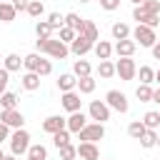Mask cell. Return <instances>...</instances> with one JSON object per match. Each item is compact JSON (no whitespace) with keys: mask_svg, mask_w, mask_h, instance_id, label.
I'll return each instance as SVG.
<instances>
[{"mask_svg":"<svg viewBox=\"0 0 160 160\" xmlns=\"http://www.w3.org/2000/svg\"><path fill=\"white\" fill-rule=\"evenodd\" d=\"M115 75H120V80H132L138 75V65L132 58H120L115 62Z\"/></svg>","mask_w":160,"mask_h":160,"instance_id":"cell-6","label":"cell"},{"mask_svg":"<svg viewBox=\"0 0 160 160\" xmlns=\"http://www.w3.org/2000/svg\"><path fill=\"white\" fill-rule=\"evenodd\" d=\"M150 50H152V58H155V60H160V42H155Z\"/></svg>","mask_w":160,"mask_h":160,"instance_id":"cell-47","label":"cell"},{"mask_svg":"<svg viewBox=\"0 0 160 160\" xmlns=\"http://www.w3.org/2000/svg\"><path fill=\"white\" fill-rule=\"evenodd\" d=\"M28 2H30V0H12L15 12H18V10H20V12H22V10H28Z\"/></svg>","mask_w":160,"mask_h":160,"instance_id":"cell-45","label":"cell"},{"mask_svg":"<svg viewBox=\"0 0 160 160\" xmlns=\"http://www.w3.org/2000/svg\"><path fill=\"white\" fill-rule=\"evenodd\" d=\"M58 150H60V158H62V160H75V158H78V148L70 145V142L62 145V148H58Z\"/></svg>","mask_w":160,"mask_h":160,"instance_id":"cell-37","label":"cell"},{"mask_svg":"<svg viewBox=\"0 0 160 160\" xmlns=\"http://www.w3.org/2000/svg\"><path fill=\"white\" fill-rule=\"evenodd\" d=\"M35 72H38L40 78L50 75V72H52V62H50V60H42V58H40V65H38V70H35Z\"/></svg>","mask_w":160,"mask_h":160,"instance_id":"cell-41","label":"cell"},{"mask_svg":"<svg viewBox=\"0 0 160 160\" xmlns=\"http://www.w3.org/2000/svg\"><path fill=\"white\" fill-rule=\"evenodd\" d=\"M95 85H98V82L92 80V75H88V78H80V80H78V90H80L82 95H90V92L95 90Z\"/></svg>","mask_w":160,"mask_h":160,"instance_id":"cell-30","label":"cell"},{"mask_svg":"<svg viewBox=\"0 0 160 160\" xmlns=\"http://www.w3.org/2000/svg\"><path fill=\"white\" fill-rule=\"evenodd\" d=\"M155 80H158V82H160V70H155Z\"/></svg>","mask_w":160,"mask_h":160,"instance_id":"cell-50","label":"cell"},{"mask_svg":"<svg viewBox=\"0 0 160 160\" xmlns=\"http://www.w3.org/2000/svg\"><path fill=\"white\" fill-rule=\"evenodd\" d=\"M98 75H100L102 80L112 78V75H115V62H110V60H100V65H98Z\"/></svg>","mask_w":160,"mask_h":160,"instance_id":"cell-25","label":"cell"},{"mask_svg":"<svg viewBox=\"0 0 160 160\" xmlns=\"http://www.w3.org/2000/svg\"><path fill=\"white\" fill-rule=\"evenodd\" d=\"M0 2H2V0H0Z\"/></svg>","mask_w":160,"mask_h":160,"instance_id":"cell-57","label":"cell"},{"mask_svg":"<svg viewBox=\"0 0 160 160\" xmlns=\"http://www.w3.org/2000/svg\"><path fill=\"white\" fill-rule=\"evenodd\" d=\"M140 122L145 125V130H158V125H160V112H158V110H150V112L142 115Z\"/></svg>","mask_w":160,"mask_h":160,"instance_id":"cell-21","label":"cell"},{"mask_svg":"<svg viewBox=\"0 0 160 160\" xmlns=\"http://www.w3.org/2000/svg\"><path fill=\"white\" fill-rule=\"evenodd\" d=\"M80 2H90V0H80Z\"/></svg>","mask_w":160,"mask_h":160,"instance_id":"cell-54","label":"cell"},{"mask_svg":"<svg viewBox=\"0 0 160 160\" xmlns=\"http://www.w3.org/2000/svg\"><path fill=\"white\" fill-rule=\"evenodd\" d=\"M60 105H62L68 112H78V110H80V105H82V100H80V92H75V90H70V92H62V98H60Z\"/></svg>","mask_w":160,"mask_h":160,"instance_id":"cell-11","label":"cell"},{"mask_svg":"<svg viewBox=\"0 0 160 160\" xmlns=\"http://www.w3.org/2000/svg\"><path fill=\"white\" fill-rule=\"evenodd\" d=\"M48 25H50L52 30H60V28L65 25V20H62L60 12H50V15H48Z\"/></svg>","mask_w":160,"mask_h":160,"instance_id":"cell-39","label":"cell"},{"mask_svg":"<svg viewBox=\"0 0 160 160\" xmlns=\"http://www.w3.org/2000/svg\"><path fill=\"white\" fill-rule=\"evenodd\" d=\"M28 160H30V158H28Z\"/></svg>","mask_w":160,"mask_h":160,"instance_id":"cell-56","label":"cell"},{"mask_svg":"<svg viewBox=\"0 0 160 160\" xmlns=\"http://www.w3.org/2000/svg\"><path fill=\"white\" fill-rule=\"evenodd\" d=\"M25 12H28L30 18H40V15L45 12V5H42L40 0H30V2H28V10H25Z\"/></svg>","mask_w":160,"mask_h":160,"instance_id":"cell-34","label":"cell"},{"mask_svg":"<svg viewBox=\"0 0 160 160\" xmlns=\"http://www.w3.org/2000/svg\"><path fill=\"white\" fill-rule=\"evenodd\" d=\"M155 142H158V132L155 130H145L142 138H140V145L142 148H155Z\"/></svg>","mask_w":160,"mask_h":160,"instance_id":"cell-36","label":"cell"},{"mask_svg":"<svg viewBox=\"0 0 160 160\" xmlns=\"http://www.w3.org/2000/svg\"><path fill=\"white\" fill-rule=\"evenodd\" d=\"M92 50H95L98 60H110V55H112V45H110L108 40H98V42L92 45Z\"/></svg>","mask_w":160,"mask_h":160,"instance_id":"cell-19","label":"cell"},{"mask_svg":"<svg viewBox=\"0 0 160 160\" xmlns=\"http://www.w3.org/2000/svg\"><path fill=\"white\" fill-rule=\"evenodd\" d=\"M112 38H115V40H128V38H130V28H128L125 22H115V25H112Z\"/></svg>","mask_w":160,"mask_h":160,"instance_id":"cell-32","label":"cell"},{"mask_svg":"<svg viewBox=\"0 0 160 160\" xmlns=\"http://www.w3.org/2000/svg\"><path fill=\"white\" fill-rule=\"evenodd\" d=\"M42 130L50 132V135L65 130V118H62V115H50V118H45V120H42Z\"/></svg>","mask_w":160,"mask_h":160,"instance_id":"cell-12","label":"cell"},{"mask_svg":"<svg viewBox=\"0 0 160 160\" xmlns=\"http://www.w3.org/2000/svg\"><path fill=\"white\" fill-rule=\"evenodd\" d=\"M28 148H30V132L28 130H12L10 132V152L15 155V158H20V155H28Z\"/></svg>","mask_w":160,"mask_h":160,"instance_id":"cell-2","label":"cell"},{"mask_svg":"<svg viewBox=\"0 0 160 160\" xmlns=\"http://www.w3.org/2000/svg\"><path fill=\"white\" fill-rule=\"evenodd\" d=\"M85 125H88V118H85V112H82V110L70 112V118H65V130H68V132H75V135H78Z\"/></svg>","mask_w":160,"mask_h":160,"instance_id":"cell-9","label":"cell"},{"mask_svg":"<svg viewBox=\"0 0 160 160\" xmlns=\"http://www.w3.org/2000/svg\"><path fill=\"white\" fill-rule=\"evenodd\" d=\"M102 10H118L120 8V0H100Z\"/></svg>","mask_w":160,"mask_h":160,"instance_id":"cell-44","label":"cell"},{"mask_svg":"<svg viewBox=\"0 0 160 160\" xmlns=\"http://www.w3.org/2000/svg\"><path fill=\"white\" fill-rule=\"evenodd\" d=\"M78 138H80V142H98V140L105 138V125L102 122H88L78 132Z\"/></svg>","mask_w":160,"mask_h":160,"instance_id":"cell-4","label":"cell"},{"mask_svg":"<svg viewBox=\"0 0 160 160\" xmlns=\"http://www.w3.org/2000/svg\"><path fill=\"white\" fill-rule=\"evenodd\" d=\"M88 115H90V120L105 125V120H110V108L105 105V100H92L88 108Z\"/></svg>","mask_w":160,"mask_h":160,"instance_id":"cell-7","label":"cell"},{"mask_svg":"<svg viewBox=\"0 0 160 160\" xmlns=\"http://www.w3.org/2000/svg\"><path fill=\"white\" fill-rule=\"evenodd\" d=\"M130 2H135V5H142V0H130Z\"/></svg>","mask_w":160,"mask_h":160,"instance_id":"cell-51","label":"cell"},{"mask_svg":"<svg viewBox=\"0 0 160 160\" xmlns=\"http://www.w3.org/2000/svg\"><path fill=\"white\" fill-rule=\"evenodd\" d=\"M135 98H138L140 102H150V100H152V88H150V85H138Z\"/></svg>","mask_w":160,"mask_h":160,"instance_id":"cell-35","label":"cell"},{"mask_svg":"<svg viewBox=\"0 0 160 160\" xmlns=\"http://www.w3.org/2000/svg\"><path fill=\"white\" fill-rule=\"evenodd\" d=\"M15 8H12V2H0V20L2 22H12L15 20Z\"/></svg>","mask_w":160,"mask_h":160,"instance_id":"cell-28","label":"cell"},{"mask_svg":"<svg viewBox=\"0 0 160 160\" xmlns=\"http://www.w3.org/2000/svg\"><path fill=\"white\" fill-rule=\"evenodd\" d=\"M8 72H15V70H20L22 68V58L20 55H15V52H10V55H5V65H2Z\"/></svg>","mask_w":160,"mask_h":160,"instance_id":"cell-23","label":"cell"},{"mask_svg":"<svg viewBox=\"0 0 160 160\" xmlns=\"http://www.w3.org/2000/svg\"><path fill=\"white\" fill-rule=\"evenodd\" d=\"M155 145H158V148H160V135H158V142H155Z\"/></svg>","mask_w":160,"mask_h":160,"instance_id":"cell-52","label":"cell"},{"mask_svg":"<svg viewBox=\"0 0 160 160\" xmlns=\"http://www.w3.org/2000/svg\"><path fill=\"white\" fill-rule=\"evenodd\" d=\"M132 20H138V25H148V28H158V22H160V15H150V12H145L140 5H135V10H132Z\"/></svg>","mask_w":160,"mask_h":160,"instance_id":"cell-10","label":"cell"},{"mask_svg":"<svg viewBox=\"0 0 160 160\" xmlns=\"http://www.w3.org/2000/svg\"><path fill=\"white\" fill-rule=\"evenodd\" d=\"M35 48H38L40 52L55 58V60H62V58L70 55V48H68L65 42H60V40H52V38H48V40H35Z\"/></svg>","mask_w":160,"mask_h":160,"instance_id":"cell-1","label":"cell"},{"mask_svg":"<svg viewBox=\"0 0 160 160\" xmlns=\"http://www.w3.org/2000/svg\"><path fill=\"white\" fill-rule=\"evenodd\" d=\"M0 122L8 125L10 130H20V128L25 125V118H22V112L15 108V110H2V112H0Z\"/></svg>","mask_w":160,"mask_h":160,"instance_id":"cell-8","label":"cell"},{"mask_svg":"<svg viewBox=\"0 0 160 160\" xmlns=\"http://www.w3.org/2000/svg\"><path fill=\"white\" fill-rule=\"evenodd\" d=\"M105 105L110 110H118V112H128V108H130L125 92H120V90H108L105 92Z\"/></svg>","mask_w":160,"mask_h":160,"instance_id":"cell-5","label":"cell"},{"mask_svg":"<svg viewBox=\"0 0 160 160\" xmlns=\"http://www.w3.org/2000/svg\"><path fill=\"white\" fill-rule=\"evenodd\" d=\"M2 2H8V0H2Z\"/></svg>","mask_w":160,"mask_h":160,"instance_id":"cell-55","label":"cell"},{"mask_svg":"<svg viewBox=\"0 0 160 160\" xmlns=\"http://www.w3.org/2000/svg\"><path fill=\"white\" fill-rule=\"evenodd\" d=\"M78 155L82 160H100V150L95 142H80L78 145Z\"/></svg>","mask_w":160,"mask_h":160,"instance_id":"cell-14","label":"cell"},{"mask_svg":"<svg viewBox=\"0 0 160 160\" xmlns=\"http://www.w3.org/2000/svg\"><path fill=\"white\" fill-rule=\"evenodd\" d=\"M5 140H10V128L0 122V142H5Z\"/></svg>","mask_w":160,"mask_h":160,"instance_id":"cell-46","label":"cell"},{"mask_svg":"<svg viewBox=\"0 0 160 160\" xmlns=\"http://www.w3.org/2000/svg\"><path fill=\"white\" fill-rule=\"evenodd\" d=\"M62 20H65V28H70L75 35H80V32H82V25H85V20H82L78 12H68V15H62Z\"/></svg>","mask_w":160,"mask_h":160,"instance_id":"cell-16","label":"cell"},{"mask_svg":"<svg viewBox=\"0 0 160 160\" xmlns=\"http://www.w3.org/2000/svg\"><path fill=\"white\" fill-rule=\"evenodd\" d=\"M138 75H140V85H152V82H155V70H152L150 65H142V68L138 70Z\"/></svg>","mask_w":160,"mask_h":160,"instance_id":"cell-26","label":"cell"},{"mask_svg":"<svg viewBox=\"0 0 160 160\" xmlns=\"http://www.w3.org/2000/svg\"><path fill=\"white\" fill-rule=\"evenodd\" d=\"M90 50H92V42H90V40H85L82 35H75V40L70 42V52H72V55H78V58H82V55H85V52H90Z\"/></svg>","mask_w":160,"mask_h":160,"instance_id":"cell-13","label":"cell"},{"mask_svg":"<svg viewBox=\"0 0 160 160\" xmlns=\"http://www.w3.org/2000/svg\"><path fill=\"white\" fill-rule=\"evenodd\" d=\"M28 158L30 160H48V150H45V145H30L28 148Z\"/></svg>","mask_w":160,"mask_h":160,"instance_id":"cell-27","label":"cell"},{"mask_svg":"<svg viewBox=\"0 0 160 160\" xmlns=\"http://www.w3.org/2000/svg\"><path fill=\"white\" fill-rule=\"evenodd\" d=\"M72 40H75V32L62 25V28H60V42H72Z\"/></svg>","mask_w":160,"mask_h":160,"instance_id":"cell-42","label":"cell"},{"mask_svg":"<svg viewBox=\"0 0 160 160\" xmlns=\"http://www.w3.org/2000/svg\"><path fill=\"white\" fill-rule=\"evenodd\" d=\"M90 70H92V68H90L88 60H75V62H72V75H75L78 80H80V78H88Z\"/></svg>","mask_w":160,"mask_h":160,"instance_id":"cell-22","label":"cell"},{"mask_svg":"<svg viewBox=\"0 0 160 160\" xmlns=\"http://www.w3.org/2000/svg\"><path fill=\"white\" fill-rule=\"evenodd\" d=\"M8 82H10V72L5 68H0V95L8 90Z\"/></svg>","mask_w":160,"mask_h":160,"instance_id":"cell-43","label":"cell"},{"mask_svg":"<svg viewBox=\"0 0 160 160\" xmlns=\"http://www.w3.org/2000/svg\"><path fill=\"white\" fill-rule=\"evenodd\" d=\"M150 102H158V105H160V88L152 90V100H150Z\"/></svg>","mask_w":160,"mask_h":160,"instance_id":"cell-48","label":"cell"},{"mask_svg":"<svg viewBox=\"0 0 160 160\" xmlns=\"http://www.w3.org/2000/svg\"><path fill=\"white\" fill-rule=\"evenodd\" d=\"M35 32H38V40H48L52 35V28L48 25V20H38L35 22Z\"/></svg>","mask_w":160,"mask_h":160,"instance_id":"cell-29","label":"cell"},{"mask_svg":"<svg viewBox=\"0 0 160 160\" xmlns=\"http://www.w3.org/2000/svg\"><path fill=\"white\" fill-rule=\"evenodd\" d=\"M20 85H22V90L35 92V90L40 88V75H38V72H25V75H22V80H20Z\"/></svg>","mask_w":160,"mask_h":160,"instance_id":"cell-18","label":"cell"},{"mask_svg":"<svg viewBox=\"0 0 160 160\" xmlns=\"http://www.w3.org/2000/svg\"><path fill=\"white\" fill-rule=\"evenodd\" d=\"M2 160H18V158H15V155H5Z\"/></svg>","mask_w":160,"mask_h":160,"instance_id":"cell-49","label":"cell"},{"mask_svg":"<svg viewBox=\"0 0 160 160\" xmlns=\"http://www.w3.org/2000/svg\"><path fill=\"white\" fill-rule=\"evenodd\" d=\"M135 48H138V45L128 38V40H118V42H115V48H112V52H118V58H132Z\"/></svg>","mask_w":160,"mask_h":160,"instance_id":"cell-15","label":"cell"},{"mask_svg":"<svg viewBox=\"0 0 160 160\" xmlns=\"http://www.w3.org/2000/svg\"><path fill=\"white\" fill-rule=\"evenodd\" d=\"M58 88H60V92H70V90L78 88V78H75L72 72H62V75L58 78Z\"/></svg>","mask_w":160,"mask_h":160,"instance_id":"cell-17","label":"cell"},{"mask_svg":"<svg viewBox=\"0 0 160 160\" xmlns=\"http://www.w3.org/2000/svg\"><path fill=\"white\" fill-rule=\"evenodd\" d=\"M80 35H82L85 40H90L92 45H95V42L100 40V32H98V25H95V22H90V20H85V25H82V32H80Z\"/></svg>","mask_w":160,"mask_h":160,"instance_id":"cell-20","label":"cell"},{"mask_svg":"<svg viewBox=\"0 0 160 160\" xmlns=\"http://www.w3.org/2000/svg\"><path fill=\"white\" fill-rule=\"evenodd\" d=\"M0 105H2V110H15V105H18V95L5 90V92L0 95Z\"/></svg>","mask_w":160,"mask_h":160,"instance_id":"cell-31","label":"cell"},{"mask_svg":"<svg viewBox=\"0 0 160 160\" xmlns=\"http://www.w3.org/2000/svg\"><path fill=\"white\" fill-rule=\"evenodd\" d=\"M2 158H5V155H2V150H0V160H2Z\"/></svg>","mask_w":160,"mask_h":160,"instance_id":"cell-53","label":"cell"},{"mask_svg":"<svg viewBox=\"0 0 160 160\" xmlns=\"http://www.w3.org/2000/svg\"><path fill=\"white\" fill-rule=\"evenodd\" d=\"M130 38L135 45H142V48H152L155 45V30L148 28V25H138L135 30H130Z\"/></svg>","mask_w":160,"mask_h":160,"instance_id":"cell-3","label":"cell"},{"mask_svg":"<svg viewBox=\"0 0 160 160\" xmlns=\"http://www.w3.org/2000/svg\"><path fill=\"white\" fill-rule=\"evenodd\" d=\"M140 8L145 12H150V15H160V0H142Z\"/></svg>","mask_w":160,"mask_h":160,"instance_id":"cell-38","label":"cell"},{"mask_svg":"<svg viewBox=\"0 0 160 160\" xmlns=\"http://www.w3.org/2000/svg\"><path fill=\"white\" fill-rule=\"evenodd\" d=\"M142 132H145V125H142L140 120H132V122L128 125V135H130L132 140H140V138H142Z\"/></svg>","mask_w":160,"mask_h":160,"instance_id":"cell-33","label":"cell"},{"mask_svg":"<svg viewBox=\"0 0 160 160\" xmlns=\"http://www.w3.org/2000/svg\"><path fill=\"white\" fill-rule=\"evenodd\" d=\"M52 142H55V148H62V145H68V142H70V132H68V130H60V132H55V135H52Z\"/></svg>","mask_w":160,"mask_h":160,"instance_id":"cell-40","label":"cell"},{"mask_svg":"<svg viewBox=\"0 0 160 160\" xmlns=\"http://www.w3.org/2000/svg\"><path fill=\"white\" fill-rule=\"evenodd\" d=\"M38 65H40V55H38V52H30V55L22 58V68H25V72H35Z\"/></svg>","mask_w":160,"mask_h":160,"instance_id":"cell-24","label":"cell"}]
</instances>
